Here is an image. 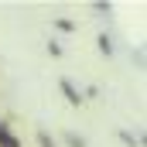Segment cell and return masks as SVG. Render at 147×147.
<instances>
[{
	"mask_svg": "<svg viewBox=\"0 0 147 147\" xmlns=\"http://www.w3.org/2000/svg\"><path fill=\"white\" fill-rule=\"evenodd\" d=\"M69 144H72V147H86V140H79L75 134H69Z\"/></svg>",
	"mask_w": 147,
	"mask_h": 147,
	"instance_id": "4",
	"label": "cell"
},
{
	"mask_svg": "<svg viewBox=\"0 0 147 147\" xmlns=\"http://www.w3.org/2000/svg\"><path fill=\"white\" fill-rule=\"evenodd\" d=\"M99 51H103V55H110V51H113V45H110V38H106V34L99 38Z\"/></svg>",
	"mask_w": 147,
	"mask_h": 147,
	"instance_id": "3",
	"label": "cell"
},
{
	"mask_svg": "<svg viewBox=\"0 0 147 147\" xmlns=\"http://www.w3.org/2000/svg\"><path fill=\"white\" fill-rule=\"evenodd\" d=\"M62 89H65V96H69V103H79V92H75L69 82H62Z\"/></svg>",
	"mask_w": 147,
	"mask_h": 147,
	"instance_id": "2",
	"label": "cell"
},
{
	"mask_svg": "<svg viewBox=\"0 0 147 147\" xmlns=\"http://www.w3.org/2000/svg\"><path fill=\"white\" fill-rule=\"evenodd\" d=\"M0 147H21L10 134H7V127H3V123H0Z\"/></svg>",
	"mask_w": 147,
	"mask_h": 147,
	"instance_id": "1",
	"label": "cell"
}]
</instances>
